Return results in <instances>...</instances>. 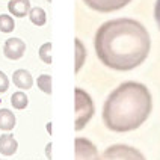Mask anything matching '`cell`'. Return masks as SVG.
Masks as SVG:
<instances>
[{
  "instance_id": "cell-1",
  "label": "cell",
  "mask_w": 160,
  "mask_h": 160,
  "mask_svg": "<svg viewBox=\"0 0 160 160\" xmlns=\"http://www.w3.org/2000/svg\"><path fill=\"white\" fill-rule=\"evenodd\" d=\"M94 44L98 59L107 68L130 71L147 59L151 48V38L139 21L116 18L100 26Z\"/></svg>"
},
{
  "instance_id": "cell-2",
  "label": "cell",
  "mask_w": 160,
  "mask_h": 160,
  "mask_svg": "<svg viewBox=\"0 0 160 160\" xmlns=\"http://www.w3.org/2000/svg\"><path fill=\"white\" fill-rule=\"evenodd\" d=\"M152 109L148 88L138 82H125L110 92L103 106V121L109 130L125 133L139 128Z\"/></svg>"
},
{
  "instance_id": "cell-3",
  "label": "cell",
  "mask_w": 160,
  "mask_h": 160,
  "mask_svg": "<svg viewBox=\"0 0 160 160\" xmlns=\"http://www.w3.org/2000/svg\"><path fill=\"white\" fill-rule=\"evenodd\" d=\"M74 95H76V104H74V110H76V119H74V130H83L85 125L89 122V119L94 116L95 107H94V101L86 91L80 88L74 89Z\"/></svg>"
},
{
  "instance_id": "cell-4",
  "label": "cell",
  "mask_w": 160,
  "mask_h": 160,
  "mask_svg": "<svg viewBox=\"0 0 160 160\" xmlns=\"http://www.w3.org/2000/svg\"><path fill=\"white\" fill-rule=\"evenodd\" d=\"M100 160H145L143 154L133 147H128L124 143H116L109 147Z\"/></svg>"
},
{
  "instance_id": "cell-5",
  "label": "cell",
  "mask_w": 160,
  "mask_h": 160,
  "mask_svg": "<svg viewBox=\"0 0 160 160\" xmlns=\"http://www.w3.org/2000/svg\"><path fill=\"white\" fill-rule=\"evenodd\" d=\"M76 160H100L97 147L86 138H76Z\"/></svg>"
},
{
  "instance_id": "cell-6",
  "label": "cell",
  "mask_w": 160,
  "mask_h": 160,
  "mask_svg": "<svg viewBox=\"0 0 160 160\" xmlns=\"http://www.w3.org/2000/svg\"><path fill=\"white\" fill-rule=\"evenodd\" d=\"M88 8L98 12H113L125 8L132 0H83Z\"/></svg>"
},
{
  "instance_id": "cell-7",
  "label": "cell",
  "mask_w": 160,
  "mask_h": 160,
  "mask_svg": "<svg viewBox=\"0 0 160 160\" xmlns=\"http://www.w3.org/2000/svg\"><path fill=\"white\" fill-rule=\"evenodd\" d=\"M26 52V44L20 39V38H9L8 41L5 42V47H3V53L8 59H12V61H17L20 59Z\"/></svg>"
},
{
  "instance_id": "cell-8",
  "label": "cell",
  "mask_w": 160,
  "mask_h": 160,
  "mask_svg": "<svg viewBox=\"0 0 160 160\" xmlns=\"http://www.w3.org/2000/svg\"><path fill=\"white\" fill-rule=\"evenodd\" d=\"M8 9L14 17L23 18L30 12V2L29 0H11Z\"/></svg>"
},
{
  "instance_id": "cell-9",
  "label": "cell",
  "mask_w": 160,
  "mask_h": 160,
  "mask_svg": "<svg viewBox=\"0 0 160 160\" xmlns=\"http://www.w3.org/2000/svg\"><path fill=\"white\" fill-rule=\"evenodd\" d=\"M12 82L20 89H30L32 85H33L32 74L29 71H26V70H17L12 74Z\"/></svg>"
},
{
  "instance_id": "cell-10",
  "label": "cell",
  "mask_w": 160,
  "mask_h": 160,
  "mask_svg": "<svg viewBox=\"0 0 160 160\" xmlns=\"http://www.w3.org/2000/svg\"><path fill=\"white\" fill-rule=\"evenodd\" d=\"M17 148H18V143L12 134L5 133L0 136V152H2V154L12 156V154H15Z\"/></svg>"
},
{
  "instance_id": "cell-11",
  "label": "cell",
  "mask_w": 160,
  "mask_h": 160,
  "mask_svg": "<svg viewBox=\"0 0 160 160\" xmlns=\"http://www.w3.org/2000/svg\"><path fill=\"white\" fill-rule=\"evenodd\" d=\"M74 47H76V63H74V72L79 74V71L82 70L83 63H85V59H86V48L83 42L80 41L79 38L74 39Z\"/></svg>"
},
{
  "instance_id": "cell-12",
  "label": "cell",
  "mask_w": 160,
  "mask_h": 160,
  "mask_svg": "<svg viewBox=\"0 0 160 160\" xmlns=\"http://www.w3.org/2000/svg\"><path fill=\"white\" fill-rule=\"evenodd\" d=\"M15 125V116L8 109H0V130L11 132Z\"/></svg>"
},
{
  "instance_id": "cell-13",
  "label": "cell",
  "mask_w": 160,
  "mask_h": 160,
  "mask_svg": "<svg viewBox=\"0 0 160 160\" xmlns=\"http://www.w3.org/2000/svg\"><path fill=\"white\" fill-rule=\"evenodd\" d=\"M29 17L35 26H44L45 21H47V14L42 8H32L29 12Z\"/></svg>"
},
{
  "instance_id": "cell-14",
  "label": "cell",
  "mask_w": 160,
  "mask_h": 160,
  "mask_svg": "<svg viewBox=\"0 0 160 160\" xmlns=\"http://www.w3.org/2000/svg\"><path fill=\"white\" fill-rule=\"evenodd\" d=\"M11 104L18 109V110H21V109H26L27 104H29V100H27V95L24 92H14L12 94V97H11Z\"/></svg>"
},
{
  "instance_id": "cell-15",
  "label": "cell",
  "mask_w": 160,
  "mask_h": 160,
  "mask_svg": "<svg viewBox=\"0 0 160 160\" xmlns=\"http://www.w3.org/2000/svg\"><path fill=\"white\" fill-rule=\"evenodd\" d=\"M14 27H15L14 18L9 17L8 14H2V15H0V32L9 33V32L14 30Z\"/></svg>"
},
{
  "instance_id": "cell-16",
  "label": "cell",
  "mask_w": 160,
  "mask_h": 160,
  "mask_svg": "<svg viewBox=\"0 0 160 160\" xmlns=\"http://www.w3.org/2000/svg\"><path fill=\"white\" fill-rule=\"evenodd\" d=\"M36 83H38V88L41 89L42 92H45L47 95L52 94V77L48 74H41L38 77V80H36Z\"/></svg>"
},
{
  "instance_id": "cell-17",
  "label": "cell",
  "mask_w": 160,
  "mask_h": 160,
  "mask_svg": "<svg viewBox=\"0 0 160 160\" xmlns=\"http://www.w3.org/2000/svg\"><path fill=\"white\" fill-rule=\"evenodd\" d=\"M39 59L44 63H52V42H45L39 47Z\"/></svg>"
},
{
  "instance_id": "cell-18",
  "label": "cell",
  "mask_w": 160,
  "mask_h": 160,
  "mask_svg": "<svg viewBox=\"0 0 160 160\" xmlns=\"http://www.w3.org/2000/svg\"><path fill=\"white\" fill-rule=\"evenodd\" d=\"M9 88V79L3 71H0V92H6Z\"/></svg>"
},
{
  "instance_id": "cell-19",
  "label": "cell",
  "mask_w": 160,
  "mask_h": 160,
  "mask_svg": "<svg viewBox=\"0 0 160 160\" xmlns=\"http://www.w3.org/2000/svg\"><path fill=\"white\" fill-rule=\"evenodd\" d=\"M154 17H156V23L160 29V0L156 2V8H154Z\"/></svg>"
},
{
  "instance_id": "cell-20",
  "label": "cell",
  "mask_w": 160,
  "mask_h": 160,
  "mask_svg": "<svg viewBox=\"0 0 160 160\" xmlns=\"http://www.w3.org/2000/svg\"><path fill=\"white\" fill-rule=\"evenodd\" d=\"M45 151H47V157H48V159H52V154H50V151H52V143H47Z\"/></svg>"
},
{
  "instance_id": "cell-21",
  "label": "cell",
  "mask_w": 160,
  "mask_h": 160,
  "mask_svg": "<svg viewBox=\"0 0 160 160\" xmlns=\"http://www.w3.org/2000/svg\"><path fill=\"white\" fill-rule=\"evenodd\" d=\"M47 2H52V0H47Z\"/></svg>"
}]
</instances>
